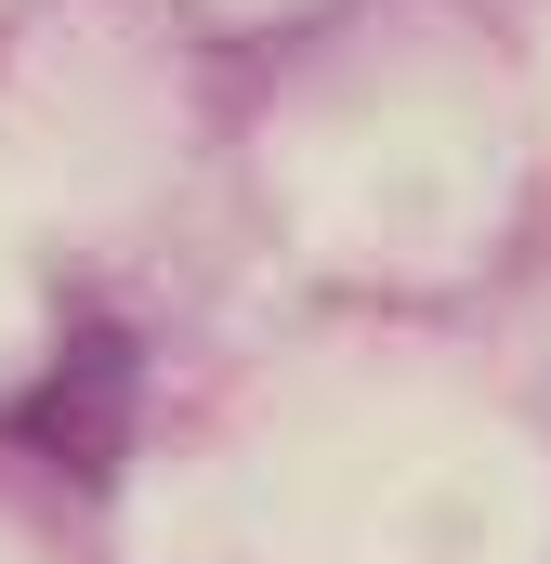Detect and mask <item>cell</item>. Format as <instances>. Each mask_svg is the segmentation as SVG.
<instances>
[{
	"label": "cell",
	"mask_w": 551,
	"mask_h": 564,
	"mask_svg": "<svg viewBox=\"0 0 551 564\" xmlns=\"http://www.w3.org/2000/svg\"><path fill=\"white\" fill-rule=\"evenodd\" d=\"M119 408H132V355L93 328V341L53 368V394L26 408V446H53L66 473H106V459H119Z\"/></svg>",
	"instance_id": "1"
}]
</instances>
